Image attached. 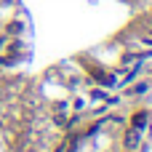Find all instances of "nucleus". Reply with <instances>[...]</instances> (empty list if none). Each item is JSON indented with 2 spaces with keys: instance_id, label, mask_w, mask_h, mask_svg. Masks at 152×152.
<instances>
[{
  "instance_id": "nucleus-4",
  "label": "nucleus",
  "mask_w": 152,
  "mask_h": 152,
  "mask_svg": "<svg viewBox=\"0 0 152 152\" xmlns=\"http://www.w3.org/2000/svg\"><path fill=\"white\" fill-rule=\"evenodd\" d=\"M147 88H150L147 83H142V86H134V88L128 91V96H136V94H147Z\"/></svg>"
},
{
  "instance_id": "nucleus-1",
  "label": "nucleus",
  "mask_w": 152,
  "mask_h": 152,
  "mask_svg": "<svg viewBox=\"0 0 152 152\" xmlns=\"http://www.w3.org/2000/svg\"><path fill=\"white\" fill-rule=\"evenodd\" d=\"M139 139H142V131H139V128H128V131H126V139H123L126 150H136V147H139Z\"/></svg>"
},
{
  "instance_id": "nucleus-2",
  "label": "nucleus",
  "mask_w": 152,
  "mask_h": 152,
  "mask_svg": "<svg viewBox=\"0 0 152 152\" xmlns=\"http://www.w3.org/2000/svg\"><path fill=\"white\" fill-rule=\"evenodd\" d=\"M147 118H150L147 112H136V115L131 118V128H139V131H142V128L147 126Z\"/></svg>"
},
{
  "instance_id": "nucleus-3",
  "label": "nucleus",
  "mask_w": 152,
  "mask_h": 152,
  "mask_svg": "<svg viewBox=\"0 0 152 152\" xmlns=\"http://www.w3.org/2000/svg\"><path fill=\"white\" fill-rule=\"evenodd\" d=\"M21 29H24L21 21H11V24H5V35H8V37H19Z\"/></svg>"
}]
</instances>
